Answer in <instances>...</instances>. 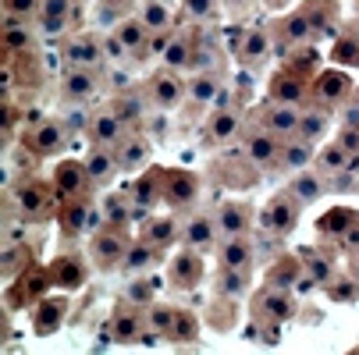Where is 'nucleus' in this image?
<instances>
[{
    "instance_id": "obj_11",
    "label": "nucleus",
    "mask_w": 359,
    "mask_h": 355,
    "mask_svg": "<svg viewBox=\"0 0 359 355\" xmlns=\"http://www.w3.org/2000/svg\"><path fill=\"white\" fill-rule=\"evenodd\" d=\"M252 316L256 320H267V323H288L295 316V298L292 291L285 288H274V284H264L260 291L252 295Z\"/></svg>"
},
{
    "instance_id": "obj_8",
    "label": "nucleus",
    "mask_w": 359,
    "mask_h": 355,
    "mask_svg": "<svg viewBox=\"0 0 359 355\" xmlns=\"http://www.w3.org/2000/svg\"><path fill=\"white\" fill-rule=\"evenodd\" d=\"M235 135H242V111L238 107H214L210 118L199 128V146L221 149V146L235 142Z\"/></svg>"
},
{
    "instance_id": "obj_4",
    "label": "nucleus",
    "mask_w": 359,
    "mask_h": 355,
    "mask_svg": "<svg viewBox=\"0 0 359 355\" xmlns=\"http://www.w3.org/2000/svg\"><path fill=\"white\" fill-rule=\"evenodd\" d=\"M79 18H82V0H43L36 29L43 39H61L79 25Z\"/></svg>"
},
{
    "instance_id": "obj_35",
    "label": "nucleus",
    "mask_w": 359,
    "mask_h": 355,
    "mask_svg": "<svg viewBox=\"0 0 359 355\" xmlns=\"http://www.w3.org/2000/svg\"><path fill=\"white\" fill-rule=\"evenodd\" d=\"M164 256H168V249L153 245V242H146V238H132L128 256H125V270H128V274H149L153 267L164 263Z\"/></svg>"
},
{
    "instance_id": "obj_49",
    "label": "nucleus",
    "mask_w": 359,
    "mask_h": 355,
    "mask_svg": "<svg viewBox=\"0 0 359 355\" xmlns=\"http://www.w3.org/2000/svg\"><path fill=\"white\" fill-rule=\"evenodd\" d=\"M249 288V270H221L217 277V295L221 298H238Z\"/></svg>"
},
{
    "instance_id": "obj_9",
    "label": "nucleus",
    "mask_w": 359,
    "mask_h": 355,
    "mask_svg": "<svg viewBox=\"0 0 359 355\" xmlns=\"http://www.w3.org/2000/svg\"><path fill=\"white\" fill-rule=\"evenodd\" d=\"M299 214H302V202H299L292 192H278L267 207H264V214H260V228H264V235L285 238V235L295 231Z\"/></svg>"
},
{
    "instance_id": "obj_54",
    "label": "nucleus",
    "mask_w": 359,
    "mask_h": 355,
    "mask_svg": "<svg viewBox=\"0 0 359 355\" xmlns=\"http://www.w3.org/2000/svg\"><path fill=\"white\" fill-rule=\"evenodd\" d=\"M338 142L348 149V157H359V125H341Z\"/></svg>"
},
{
    "instance_id": "obj_46",
    "label": "nucleus",
    "mask_w": 359,
    "mask_h": 355,
    "mask_svg": "<svg viewBox=\"0 0 359 355\" xmlns=\"http://www.w3.org/2000/svg\"><path fill=\"white\" fill-rule=\"evenodd\" d=\"M221 4L224 0H182V18L192 25H214L221 18Z\"/></svg>"
},
{
    "instance_id": "obj_41",
    "label": "nucleus",
    "mask_w": 359,
    "mask_h": 355,
    "mask_svg": "<svg viewBox=\"0 0 359 355\" xmlns=\"http://www.w3.org/2000/svg\"><path fill=\"white\" fill-rule=\"evenodd\" d=\"M192 57H196V36H192V32H175L171 43H168V50L161 54V64H168V68L189 75Z\"/></svg>"
},
{
    "instance_id": "obj_52",
    "label": "nucleus",
    "mask_w": 359,
    "mask_h": 355,
    "mask_svg": "<svg viewBox=\"0 0 359 355\" xmlns=\"http://www.w3.org/2000/svg\"><path fill=\"white\" fill-rule=\"evenodd\" d=\"M39 11H43V0H4V18L29 22V18H39Z\"/></svg>"
},
{
    "instance_id": "obj_44",
    "label": "nucleus",
    "mask_w": 359,
    "mask_h": 355,
    "mask_svg": "<svg viewBox=\"0 0 359 355\" xmlns=\"http://www.w3.org/2000/svg\"><path fill=\"white\" fill-rule=\"evenodd\" d=\"M313 167L324 174V178H338L348 171V149L334 139V142H324L317 149V157H313Z\"/></svg>"
},
{
    "instance_id": "obj_47",
    "label": "nucleus",
    "mask_w": 359,
    "mask_h": 355,
    "mask_svg": "<svg viewBox=\"0 0 359 355\" xmlns=\"http://www.w3.org/2000/svg\"><path fill=\"white\" fill-rule=\"evenodd\" d=\"M178 313H182V309L171 306V302H153V306H146V327L157 330L161 337H168V330L175 327Z\"/></svg>"
},
{
    "instance_id": "obj_34",
    "label": "nucleus",
    "mask_w": 359,
    "mask_h": 355,
    "mask_svg": "<svg viewBox=\"0 0 359 355\" xmlns=\"http://www.w3.org/2000/svg\"><path fill=\"white\" fill-rule=\"evenodd\" d=\"M327 181H331V178H324L317 167H306V171H295V174H292V181L285 185V192H292L302 207H310V202H317V199L327 192Z\"/></svg>"
},
{
    "instance_id": "obj_45",
    "label": "nucleus",
    "mask_w": 359,
    "mask_h": 355,
    "mask_svg": "<svg viewBox=\"0 0 359 355\" xmlns=\"http://www.w3.org/2000/svg\"><path fill=\"white\" fill-rule=\"evenodd\" d=\"M299 260H302V270H306V277H310L313 284H327V281L334 277V263H331V256H320V252L310 249V245L299 252Z\"/></svg>"
},
{
    "instance_id": "obj_20",
    "label": "nucleus",
    "mask_w": 359,
    "mask_h": 355,
    "mask_svg": "<svg viewBox=\"0 0 359 355\" xmlns=\"http://www.w3.org/2000/svg\"><path fill=\"white\" fill-rule=\"evenodd\" d=\"M182 245H189L196 252H217V245H221L217 217L214 214H192L182 224Z\"/></svg>"
},
{
    "instance_id": "obj_43",
    "label": "nucleus",
    "mask_w": 359,
    "mask_h": 355,
    "mask_svg": "<svg viewBox=\"0 0 359 355\" xmlns=\"http://www.w3.org/2000/svg\"><path fill=\"white\" fill-rule=\"evenodd\" d=\"M331 132V107H320V104H310L302 107V121H299V135L306 142H320L324 135Z\"/></svg>"
},
{
    "instance_id": "obj_31",
    "label": "nucleus",
    "mask_w": 359,
    "mask_h": 355,
    "mask_svg": "<svg viewBox=\"0 0 359 355\" xmlns=\"http://www.w3.org/2000/svg\"><path fill=\"white\" fill-rule=\"evenodd\" d=\"M65 313H68L65 298H39V302H32V330H36V337L54 334L65 323Z\"/></svg>"
},
{
    "instance_id": "obj_30",
    "label": "nucleus",
    "mask_w": 359,
    "mask_h": 355,
    "mask_svg": "<svg viewBox=\"0 0 359 355\" xmlns=\"http://www.w3.org/2000/svg\"><path fill=\"white\" fill-rule=\"evenodd\" d=\"M252 256H256V249H252V238H249V235L221 238V245H217V263H221V270H249V267H252Z\"/></svg>"
},
{
    "instance_id": "obj_53",
    "label": "nucleus",
    "mask_w": 359,
    "mask_h": 355,
    "mask_svg": "<svg viewBox=\"0 0 359 355\" xmlns=\"http://www.w3.org/2000/svg\"><path fill=\"white\" fill-rule=\"evenodd\" d=\"M334 61L338 64H348V68L359 64V36H341L334 43Z\"/></svg>"
},
{
    "instance_id": "obj_48",
    "label": "nucleus",
    "mask_w": 359,
    "mask_h": 355,
    "mask_svg": "<svg viewBox=\"0 0 359 355\" xmlns=\"http://www.w3.org/2000/svg\"><path fill=\"white\" fill-rule=\"evenodd\" d=\"M299 277H306L302 260H281V263H274V267L267 270V284L285 288V291H292V288L299 284Z\"/></svg>"
},
{
    "instance_id": "obj_29",
    "label": "nucleus",
    "mask_w": 359,
    "mask_h": 355,
    "mask_svg": "<svg viewBox=\"0 0 359 355\" xmlns=\"http://www.w3.org/2000/svg\"><path fill=\"white\" fill-rule=\"evenodd\" d=\"M107 107L135 132L139 125H142V118H146V107H149V99H146V92L142 89H121V92H114L111 99H107Z\"/></svg>"
},
{
    "instance_id": "obj_59",
    "label": "nucleus",
    "mask_w": 359,
    "mask_h": 355,
    "mask_svg": "<svg viewBox=\"0 0 359 355\" xmlns=\"http://www.w3.org/2000/svg\"><path fill=\"white\" fill-rule=\"evenodd\" d=\"M355 104H359V92H355Z\"/></svg>"
},
{
    "instance_id": "obj_14",
    "label": "nucleus",
    "mask_w": 359,
    "mask_h": 355,
    "mask_svg": "<svg viewBox=\"0 0 359 355\" xmlns=\"http://www.w3.org/2000/svg\"><path fill=\"white\" fill-rule=\"evenodd\" d=\"M281 142L278 135H271L267 128H256L245 135L242 142V153H245V164H252L256 171H278V160H281Z\"/></svg>"
},
{
    "instance_id": "obj_3",
    "label": "nucleus",
    "mask_w": 359,
    "mask_h": 355,
    "mask_svg": "<svg viewBox=\"0 0 359 355\" xmlns=\"http://www.w3.org/2000/svg\"><path fill=\"white\" fill-rule=\"evenodd\" d=\"M128 245H132L128 228H100V231H93V242H89V260L96 270L111 274V270L125 267Z\"/></svg>"
},
{
    "instance_id": "obj_10",
    "label": "nucleus",
    "mask_w": 359,
    "mask_h": 355,
    "mask_svg": "<svg viewBox=\"0 0 359 355\" xmlns=\"http://www.w3.org/2000/svg\"><path fill=\"white\" fill-rule=\"evenodd\" d=\"M207 277V267H203V252L196 249H178V256L168 260V288L171 291H196Z\"/></svg>"
},
{
    "instance_id": "obj_6",
    "label": "nucleus",
    "mask_w": 359,
    "mask_h": 355,
    "mask_svg": "<svg viewBox=\"0 0 359 355\" xmlns=\"http://www.w3.org/2000/svg\"><path fill=\"white\" fill-rule=\"evenodd\" d=\"M61 61L72 68H104L107 61V50H104V36H93V32H72L61 43Z\"/></svg>"
},
{
    "instance_id": "obj_21",
    "label": "nucleus",
    "mask_w": 359,
    "mask_h": 355,
    "mask_svg": "<svg viewBox=\"0 0 359 355\" xmlns=\"http://www.w3.org/2000/svg\"><path fill=\"white\" fill-rule=\"evenodd\" d=\"M68 142V128L57 121V118H46L36 125V132L25 135V149L32 157H57Z\"/></svg>"
},
{
    "instance_id": "obj_55",
    "label": "nucleus",
    "mask_w": 359,
    "mask_h": 355,
    "mask_svg": "<svg viewBox=\"0 0 359 355\" xmlns=\"http://www.w3.org/2000/svg\"><path fill=\"white\" fill-rule=\"evenodd\" d=\"M104 50H107V61H125V57H132L128 50H125V43H121L114 32H107V36H104Z\"/></svg>"
},
{
    "instance_id": "obj_37",
    "label": "nucleus",
    "mask_w": 359,
    "mask_h": 355,
    "mask_svg": "<svg viewBox=\"0 0 359 355\" xmlns=\"http://www.w3.org/2000/svg\"><path fill=\"white\" fill-rule=\"evenodd\" d=\"M46 274H50V284H54V288H65V291L82 288L86 277H89L86 267L79 263V256H72V252H68V256H57L54 263L46 267Z\"/></svg>"
},
{
    "instance_id": "obj_18",
    "label": "nucleus",
    "mask_w": 359,
    "mask_h": 355,
    "mask_svg": "<svg viewBox=\"0 0 359 355\" xmlns=\"http://www.w3.org/2000/svg\"><path fill=\"white\" fill-rule=\"evenodd\" d=\"M302 107L306 104H278V99H267V107L260 111V128H267L278 139H292V135H299Z\"/></svg>"
},
{
    "instance_id": "obj_39",
    "label": "nucleus",
    "mask_w": 359,
    "mask_h": 355,
    "mask_svg": "<svg viewBox=\"0 0 359 355\" xmlns=\"http://www.w3.org/2000/svg\"><path fill=\"white\" fill-rule=\"evenodd\" d=\"M121 43H125V50L132 57H146V46H149V29L142 25V18L139 15H125L114 29H111Z\"/></svg>"
},
{
    "instance_id": "obj_13",
    "label": "nucleus",
    "mask_w": 359,
    "mask_h": 355,
    "mask_svg": "<svg viewBox=\"0 0 359 355\" xmlns=\"http://www.w3.org/2000/svg\"><path fill=\"white\" fill-rule=\"evenodd\" d=\"M164 202V167H146L135 181H132V210L135 217H149Z\"/></svg>"
},
{
    "instance_id": "obj_58",
    "label": "nucleus",
    "mask_w": 359,
    "mask_h": 355,
    "mask_svg": "<svg viewBox=\"0 0 359 355\" xmlns=\"http://www.w3.org/2000/svg\"><path fill=\"white\" fill-rule=\"evenodd\" d=\"M228 4H231V8H235V11H245V8H249V4H252V0H228Z\"/></svg>"
},
{
    "instance_id": "obj_33",
    "label": "nucleus",
    "mask_w": 359,
    "mask_h": 355,
    "mask_svg": "<svg viewBox=\"0 0 359 355\" xmlns=\"http://www.w3.org/2000/svg\"><path fill=\"white\" fill-rule=\"evenodd\" d=\"M139 238L161 245V249H171L178 238H182V228H178V214H164V217H146L139 221Z\"/></svg>"
},
{
    "instance_id": "obj_22",
    "label": "nucleus",
    "mask_w": 359,
    "mask_h": 355,
    "mask_svg": "<svg viewBox=\"0 0 359 355\" xmlns=\"http://www.w3.org/2000/svg\"><path fill=\"white\" fill-rule=\"evenodd\" d=\"M93 181H89V171H86V160H61L57 171H54V192L61 202L68 199H82L89 195Z\"/></svg>"
},
{
    "instance_id": "obj_12",
    "label": "nucleus",
    "mask_w": 359,
    "mask_h": 355,
    "mask_svg": "<svg viewBox=\"0 0 359 355\" xmlns=\"http://www.w3.org/2000/svg\"><path fill=\"white\" fill-rule=\"evenodd\" d=\"M352 96V75L341 71V68H327V71H317L310 78V99L320 107H338Z\"/></svg>"
},
{
    "instance_id": "obj_19",
    "label": "nucleus",
    "mask_w": 359,
    "mask_h": 355,
    "mask_svg": "<svg viewBox=\"0 0 359 355\" xmlns=\"http://www.w3.org/2000/svg\"><path fill=\"white\" fill-rule=\"evenodd\" d=\"M267 99H278V104H306L310 99V78L295 68H281L267 82Z\"/></svg>"
},
{
    "instance_id": "obj_32",
    "label": "nucleus",
    "mask_w": 359,
    "mask_h": 355,
    "mask_svg": "<svg viewBox=\"0 0 359 355\" xmlns=\"http://www.w3.org/2000/svg\"><path fill=\"white\" fill-rule=\"evenodd\" d=\"M139 18L149 29V36L175 32V25H178V11L171 0H139Z\"/></svg>"
},
{
    "instance_id": "obj_38",
    "label": "nucleus",
    "mask_w": 359,
    "mask_h": 355,
    "mask_svg": "<svg viewBox=\"0 0 359 355\" xmlns=\"http://www.w3.org/2000/svg\"><path fill=\"white\" fill-rule=\"evenodd\" d=\"M149 157H153V146H149V139L139 135V132H128L125 142L118 146V164H121V171L149 167Z\"/></svg>"
},
{
    "instance_id": "obj_1",
    "label": "nucleus",
    "mask_w": 359,
    "mask_h": 355,
    "mask_svg": "<svg viewBox=\"0 0 359 355\" xmlns=\"http://www.w3.org/2000/svg\"><path fill=\"white\" fill-rule=\"evenodd\" d=\"M185 89H189V75L185 71H175L168 64H161L157 71H149V78L142 82V92L149 99L153 111H182L185 107Z\"/></svg>"
},
{
    "instance_id": "obj_26",
    "label": "nucleus",
    "mask_w": 359,
    "mask_h": 355,
    "mask_svg": "<svg viewBox=\"0 0 359 355\" xmlns=\"http://www.w3.org/2000/svg\"><path fill=\"white\" fill-rule=\"evenodd\" d=\"M36 32L32 22H22V18H4V29H0V46L15 57H29L36 54Z\"/></svg>"
},
{
    "instance_id": "obj_40",
    "label": "nucleus",
    "mask_w": 359,
    "mask_h": 355,
    "mask_svg": "<svg viewBox=\"0 0 359 355\" xmlns=\"http://www.w3.org/2000/svg\"><path fill=\"white\" fill-rule=\"evenodd\" d=\"M302 15H306V22H310L313 25V36L317 39H324V36H331L338 25V4H334V0H306V4L299 8Z\"/></svg>"
},
{
    "instance_id": "obj_51",
    "label": "nucleus",
    "mask_w": 359,
    "mask_h": 355,
    "mask_svg": "<svg viewBox=\"0 0 359 355\" xmlns=\"http://www.w3.org/2000/svg\"><path fill=\"white\" fill-rule=\"evenodd\" d=\"M196 337H199V320H196L189 309H182L178 320H175V327L168 330V341H175V344H189V341H196Z\"/></svg>"
},
{
    "instance_id": "obj_7",
    "label": "nucleus",
    "mask_w": 359,
    "mask_h": 355,
    "mask_svg": "<svg viewBox=\"0 0 359 355\" xmlns=\"http://www.w3.org/2000/svg\"><path fill=\"white\" fill-rule=\"evenodd\" d=\"M104 89V68H72L65 64L57 92L65 104H89V99Z\"/></svg>"
},
{
    "instance_id": "obj_57",
    "label": "nucleus",
    "mask_w": 359,
    "mask_h": 355,
    "mask_svg": "<svg viewBox=\"0 0 359 355\" xmlns=\"http://www.w3.org/2000/svg\"><path fill=\"white\" fill-rule=\"evenodd\" d=\"M341 249L348 252V256H359V221L348 228V235L341 238Z\"/></svg>"
},
{
    "instance_id": "obj_24",
    "label": "nucleus",
    "mask_w": 359,
    "mask_h": 355,
    "mask_svg": "<svg viewBox=\"0 0 359 355\" xmlns=\"http://www.w3.org/2000/svg\"><path fill=\"white\" fill-rule=\"evenodd\" d=\"M271 50H274V39H271V29L267 25H252V29H245V36H242V43H238V64L242 68H249V71H256V68H264V61L271 57Z\"/></svg>"
},
{
    "instance_id": "obj_5",
    "label": "nucleus",
    "mask_w": 359,
    "mask_h": 355,
    "mask_svg": "<svg viewBox=\"0 0 359 355\" xmlns=\"http://www.w3.org/2000/svg\"><path fill=\"white\" fill-rule=\"evenodd\" d=\"M271 29V39H274V50L278 54H295V50H306L317 36H313V25L306 22L302 11H292V15H281L274 22H267Z\"/></svg>"
},
{
    "instance_id": "obj_28",
    "label": "nucleus",
    "mask_w": 359,
    "mask_h": 355,
    "mask_svg": "<svg viewBox=\"0 0 359 355\" xmlns=\"http://www.w3.org/2000/svg\"><path fill=\"white\" fill-rule=\"evenodd\" d=\"M217 231H221V238H235V235H249V228H252V207L249 202H235V199H228V202H221L217 207Z\"/></svg>"
},
{
    "instance_id": "obj_42",
    "label": "nucleus",
    "mask_w": 359,
    "mask_h": 355,
    "mask_svg": "<svg viewBox=\"0 0 359 355\" xmlns=\"http://www.w3.org/2000/svg\"><path fill=\"white\" fill-rule=\"evenodd\" d=\"M355 221H359L355 210H348V207H331V210L317 221V235H320L324 242H341Z\"/></svg>"
},
{
    "instance_id": "obj_36",
    "label": "nucleus",
    "mask_w": 359,
    "mask_h": 355,
    "mask_svg": "<svg viewBox=\"0 0 359 355\" xmlns=\"http://www.w3.org/2000/svg\"><path fill=\"white\" fill-rule=\"evenodd\" d=\"M313 157H317V146L306 142L302 135H292L281 142V160H278V171H306L313 167Z\"/></svg>"
},
{
    "instance_id": "obj_16",
    "label": "nucleus",
    "mask_w": 359,
    "mask_h": 355,
    "mask_svg": "<svg viewBox=\"0 0 359 355\" xmlns=\"http://www.w3.org/2000/svg\"><path fill=\"white\" fill-rule=\"evenodd\" d=\"M18 210H22V217L25 221H36L39 224V217H46L50 210H54V199H57V192H54V181H39V178H29L18 192Z\"/></svg>"
},
{
    "instance_id": "obj_56",
    "label": "nucleus",
    "mask_w": 359,
    "mask_h": 355,
    "mask_svg": "<svg viewBox=\"0 0 359 355\" xmlns=\"http://www.w3.org/2000/svg\"><path fill=\"white\" fill-rule=\"evenodd\" d=\"M135 4H139V0H96V8L104 11V15H125Z\"/></svg>"
},
{
    "instance_id": "obj_50",
    "label": "nucleus",
    "mask_w": 359,
    "mask_h": 355,
    "mask_svg": "<svg viewBox=\"0 0 359 355\" xmlns=\"http://www.w3.org/2000/svg\"><path fill=\"white\" fill-rule=\"evenodd\" d=\"M121 298H128L132 306H139V309L153 306V302H157V295H153V281L149 277H132L128 288L121 291Z\"/></svg>"
},
{
    "instance_id": "obj_17",
    "label": "nucleus",
    "mask_w": 359,
    "mask_h": 355,
    "mask_svg": "<svg viewBox=\"0 0 359 355\" xmlns=\"http://www.w3.org/2000/svg\"><path fill=\"white\" fill-rule=\"evenodd\" d=\"M142 330H146V309L132 306L128 298H118V306L111 313V337L118 344H139Z\"/></svg>"
},
{
    "instance_id": "obj_2",
    "label": "nucleus",
    "mask_w": 359,
    "mask_h": 355,
    "mask_svg": "<svg viewBox=\"0 0 359 355\" xmlns=\"http://www.w3.org/2000/svg\"><path fill=\"white\" fill-rule=\"evenodd\" d=\"M221 92H224V71L221 68H214V71H192L189 75V89H185V107H182L185 121L192 125L203 114H210L217 107Z\"/></svg>"
},
{
    "instance_id": "obj_15",
    "label": "nucleus",
    "mask_w": 359,
    "mask_h": 355,
    "mask_svg": "<svg viewBox=\"0 0 359 355\" xmlns=\"http://www.w3.org/2000/svg\"><path fill=\"white\" fill-rule=\"evenodd\" d=\"M128 132H132V128H128L111 107H96V111L89 114V121H86L89 146H111V149H118Z\"/></svg>"
},
{
    "instance_id": "obj_23",
    "label": "nucleus",
    "mask_w": 359,
    "mask_h": 355,
    "mask_svg": "<svg viewBox=\"0 0 359 355\" xmlns=\"http://www.w3.org/2000/svg\"><path fill=\"white\" fill-rule=\"evenodd\" d=\"M199 199V178L192 171H164V202L182 214Z\"/></svg>"
},
{
    "instance_id": "obj_27",
    "label": "nucleus",
    "mask_w": 359,
    "mask_h": 355,
    "mask_svg": "<svg viewBox=\"0 0 359 355\" xmlns=\"http://www.w3.org/2000/svg\"><path fill=\"white\" fill-rule=\"evenodd\" d=\"M86 171H89L93 188L111 185L114 174L121 171V164H118V149H111V146H89V153H86Z\"/></svg>"
},
{
    "instance_id": "obj_25",
    "label": "nucleus",
    "mask_w": 359,
    "mask_h": 355,
    "mask_svg": "<svg viewBox=\"0 0 359 355\" xmlns=\"http://www.w3.org/2000/svg\"><path fill=\"white\" fill-rule=\"evenodd\" d=\"M89 214H93V202H89V195L61 202V210H57L61 242H75V238H82V235L89 231Z\"/></svg>"
}]
</instances>
